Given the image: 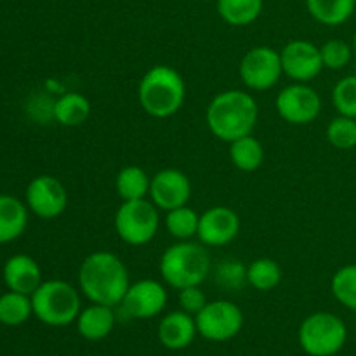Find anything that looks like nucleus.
<instances>
[{
  "label": "nucleus",
  "instance_id": "7c9ffc66",
  "mask_svg": "<svg viewBox=\"0 0 356 356\" xmlns=\"http://www.w3.org/2000/svg\"><path fill=\"white\" fill-rule=\"evenodd\" d=\"M320 54H322L323 68L343 70L353 58V47L341 38H332L320 47Z\"/></svg>",
  "mask_w": 356,
  "mask_h": 356
},
{
  "label": "nucleus",
  "instance_id": "c85d7f7f",
  "mask_svg": "<svg viewBox=\"0 0 356 356\" xmlns=\"http://www.w3.org/2000/svg\"><path fill=\"white\" fill-rule=\"evenodd\" d=\"M325 138L337 149L356 148V118L337 115L327 125Z\"/></svg>",
  "mask_w": 356,
  "mask_h": 356
},
{
  "label": "nucleus",
  "instance_id": "c756f323",
  "mask_svg": "<svg viewBox=\"0 0 356 356\" xmlns=\"http://www.w3.org/2000/svg\"><path fill=\"white\" fill-rule=\"evenodd\" d=\"M332 104L339 115L356 118V73L337 80L332 89Z\"/></svg>",
  "mask_w": 356,
  "mask_h": 356
},
{
  "label": "nucleus",
  "instance_id": "6e6552de",
  "mask_svg": "<svg viewBox=\"0 0 356 356\" xmlns=\"http://www.w3.org/2000/svg\"><path fill=\"white\" fill-rule=\"evenodd\" d=\"M198 336L211 343H226L240 334L243 327V313L235 302L218 299L209 301L207 306L195 316Z\"/></svg>",
  "mask_w": 356,
  "mask_h": 356
},
{
  "label": "nucleus",
  "instance_id": "9d476101",
  "mask_svg": "<svg viewBox=\"0 0 356 356\" xmlns=\"http://www.w3.org/2000/svg\"><path fill=\"white\" fill-rule=\"evenodd\" d=\"M275 108L287 124L308 125L322 113V97L308 83L292 82L277 94Z\"/></svg>",
  "mask_w": 356,
  "mask_h": 356
},
{
  "label": "nucleus",
  "instance_id": "ddd939ff",
  "mask_svg": "<svg viewBox=\"0 0 356 356\" xmlns=\"http://www.w3.org/2000/svg\"><path fill=\"white\" fill-rule=\"evenodd\" d=\"M284 75L294 82L308 83L322 73L323 63L320 47L309 40H291L280 51Z\"/></svg>",
  "mask_w": 356,
  "mask_h": 356
},
{
  "label": "nucleus",
  "instance_id": "f257e3e1",
  "mask_svg": "<svg viewBox=\"0 0 356 356\" xmlns=\"http://www.w3.org/2000/svg\"><path fill=\"white\" fill-rule=\"evenodd\" d=\"M129 285V270L124 261L113 252L97 250L89 254L79 268V291L96 305L117 308Z\"/></svg>",
  "mask_w": 356,
  "mask_h": 356
},
{
  "label": "nucleus",
  "instance_id": "7ed1b4c3",
  "mask_svg": "<svg viewBox=\"0 0 356 356\" xmlns=\"http://www.w3.org/2000/svg\"><path fill=\"white\" fill-rule=\"evenodd\" d=\"M186 83L177 70L167 65L152 66L138 86V101L146 115L169 118L183 108Z\"/></svg>",
  "mask_w": 356,
  "mask_h": 356
},
{
  "label": "nucleus",
  "instance_id": "2eb2a0df",
  "mask_svg": "<svg viewBox=\"0 0 356 356\" xmlns=\"http://www.w3.org/2000/svg\"><path fill=\"white\" fill-rule=\"evenodd\" d=\"M240 233V218L226 205H214L200 214L198 240L205 247H222L232 243Z\"/></svg>",
  "mask_w": 356,
  "mask_h": 356
},
{
  "label": "nucleus",
  "instance_id": "b1692460",
  "mask_svg": "<svg viewBox=\"0 0 356 356\" xmlns=\"http://www.w3.org/2000/svg\"><path fill=\"white\" fill-rule=\"evenodd\" d=\"M218 14L232 26H249L261 16L264 0H218Z\"/></svg>",
  "mask_w": 356,
  "mask_h": 356
},
{
  "label": "nucleus",
  "instance_id": "39448f33",
  "mask_svg": "<svg viewBox=\"0 0 356 356\" xmlns=\"http://www.w3.org/2000/svg\"><path fill=\"white\" fill-rule=\"evenodd\" d=\"M33 315L49 327H66L82 312L80 291L65 280L42 282L31 294Z\"/></svg>",
  "mask_w": 356,
  "mask_h": 356
},
{
  "label": "nucleus",
  "instance_id": "5701e85b",
  "mask_svg": "<svg viewBox=\"0 0 356 356\" xmlns=\"http://www.w3.org/2000/svg\"><path fill=\"white\" fill-rule=\"evenodd\" d=\"M229 160L242 172H254L264 162L263 143L252 134L229 143Z\"/></svg>",
  "mask_w": 356,
  "mask_h": 356
},
{
  "label": "nucleus",
  "instance_id": "f3484780",
  "mask_svg": "<svg viewBox=\"0 0 356 356\" xmlns=\"http://www.w3.org/2000/svg\"><path fill=\"white\" fill-rule=\"evenodd\" d=\"M3 282L7 289L21 294L31 296L44 280L37 261L26 254H16L3 264Z\"/></svg>",
  "mask_w": 356,
  "mask_h": 356
},
{
  "label": "nucleus",
  "instance_id": "c9c22d12",
  "mask_svg": "<svg viewBox=\"0 0 356 356\" xmlns=\"http://www.w3.org/2000/svg\"><path fill=\"white\" fill-rule=\"evenodd\" d=\"M355 14H356V13H355Z\"/></svg>",
  "mask_w": 356,
  "mask_h": 356
},
{
  "label": "nucleus",
  "instance_id": "423d86ee",
  "mask_svg": "<svg viewBox=\"0 0 356 356\" xmlns=\"http://www.w3.org/2000/svg\"><path fill=\"white\" fill-rule=\"evenodd\" d=\"M298 341L306 355L334 356L343 350L348 341L346 323L334 313H312L299 325Z\"/></svg>",
  "mask_w": 356,
  "mask_h": 356
},
{
  "label": "nucleus",
  "instance_id": "0eeeda50",
  "mask_svg": "<svg viewBox=\"0 0 356 356\" xmlns=\"http://www.w3.org/2000/svg\"><path fill=\"white\" fill-rule=\"evenodd\" d=\"M159 228V207L146 198L122 202V205L115 212V232L118 238L127 245H146L155 238Z\"/></svg>",
  "mask_w": 356,
  "mask_h": 356
},
{
  "label": "nucleus",
  "instance_id": "20e7f679",
  "mask_svg": "<svg viewBox=\"0 0 356 356\" xmlns=\"http://www.w3.org/2000/svg\"><path fill=\"white\" fill-rule=\"evenodd\" d=\"M159 271L163 284L177 291L202 285L211 273V256L204 243L177 242L162 254Z\"/></svg>",
  "mask_w": 356,
  "mask_h": 356
},
{
  "label": "nucleus",
  "instance_id": "4be33fe9",
  "mask_svg": "<svg viewBox=\"0 0 356 356\" xmlns=\"http://www.w3.org/2000/svg\"><path fill=\"white\" fill-rule=\"evenodd\" d=\"M149 186H152V177L138 165H127L120 169L115 179V190L122 202L141 200V198L149 197Z\"/></svg>",
  "mask_w": 356,
  "mask_h": 356
},
{
  "label": "nucleus",
  "instance_id": "6ab92c4d",
  "mask_svg": "<svg viewBox=\"0 0 356 356\" xmlns=\"http://www.w3.org/2000/svg\"><path fill=\"white\" fill-rule=\"evenodd\" d=\"M26 226V204L10 195H0V243H9L19 238Z\"/></svg>",
  "mask_w": 356,
  "mask_h": 356
},
{
  "label": "nucleus",
  "instance_id": "f704fd0d",
  "mask_svg": "<svg viewBox=\"0 0 356 356\" xmlns=\"http://www.w3.org/2000/svg\"><path fill=\"white\" fill-rule=\"evenodd\" d=\"M355 334H356V323H355Z\"/></svg>",
  "mask_w": 356,
  "mask_h": 356
},
{
  "label": "nucleus",
  "instance_id": "1a4fd4ad",
  "mask_svg": "<svg viewBox=\"0 0 356 356\" xmlns=\"http://www.w3.org/2000/svg\"><path fill=\"white\" fill-rule=\"evenodd\" d=\"M238 75L250 90H270L284 75L280 51L270 45H256L240 59Z\"/></svg>",
  "mask_w": 356,
  "mask_h": 356
},
{
  "label": "nucleus",
  "instance_id": "72a5a7b5",
  "mask_svg": "<svg viewBox=\"0 0 356 356\" xmlns=\"http://www.w3.org/2000/svg\"><path fill=\"white\" fill-rule=\"evenodd\" d=\"M351 47H353V52L356 54V31H355V35H353V44H351Z\"/></svg>",
  "mask_w": 356,
  "mask_h": 356
},
{
  "label": "nucleus",
  "instance_id": "393cba45",
  "mask_svg": "<svg viewBox=\"0 0 356 356\" xmlns=\"http://www.w3.org/2000/svg\"><path fill=\"white\" fill-rule=\"evenodd\" d=\"M282 282V268L271 257H259L247 266V284L259 292H270Z\"/></svg>",
  "mask_w": 356,
  "mask_h": 356
},
{
  "label": "nucleus",
  "instance_id": "473e14b6",
  "mask_svg": "<svg viewBox=\"0 0 356 356\" xmlns=\"http://www.w3.org/2000/svg\"><path fill=\"white\" fill-rule=\"evenodd\" d=\"M179 306L183 312L190 313V315L197 316L202 309L207 306V296L202 291L200 285H193V287H184L179 291Z\"/></svg>",
  "mask_w": 356,
  "mask_h": 356
},
{
  "label": "nucleus",
  "instance_id": "a878e982",
  "mask_svg": "<svg viewBox=\"0 0 356 356\" xmlns=\"http://www.w3.org/2000/svg\"><path fill=\"white\" fill-rule=\"evenodd\" d=\"M33 315L31 296L9 291L0 296V323L7 327L23 325Z\"/></svg>",
  "mask_w": 356,
  "mask_h": 356
},
{
  "label": "nucleus",
  "instance_id": "9b49d317",
  "mask_svg": "<svg viewBox=\"0 0 356 356\" xmlns=\"http://www.w3.org/2000/svg\"><path fill=\"white\" fill-rule=\"evenodd\" d=\"M169 294L162 282L143 278L129 285L120 306L122 313L132 320H149L165 309Z\"/></svg>",
  "mask_w": 356,
  "mask_h": 356
},
{
  "label": "nucleus",
  "instance_id": "bb28decb",
  "mask_svg": "<svg viewBox=\"0 0 356 356\" xmlns=\"http://www.w3.org/2000/svg\"><path fill=\"white\" fill-rule=\"evenodd\" d=\"M198 221H200V214H197V211H193L188 205H183V207L167 212L165 228L169 235L176 238L177 242H186V240L197 236Z\"/></svg>",
  "mask_w": 356,
  "mask_h": 356
},
{
  "label": "nucleus",
  "instance_id": "2f4dec72",
  "mask_svg": "<svg viewBox=\"0 0 356 356\" xmlns=\"http://www.w3.org/2000/svg\"><path fill=\"white\" fill-rule=\"evenodd\" d=\"M214 278L228 291H240L247 284V266L238 259H228L216 266Z\"/></svg>",
  "mask_w": 356,
  "mask_h": 356
},
{
  "label": "nucleus",
  "instance_id": "f03ea898",
  "mask_svg": "<svg viewBox=\"0 0 356 356\" xmlns=\"http://www.w3.org/2000/svg\"><path fill=\"white\" fill-rule=\"evenodd\" d=\"M259 118V106L249 92L240 89L222 90L212 97L205 110V122L212 134L225 143L252 134Z\"/></svg>",
  "mask_w": 356,
  "mask_h": 356
},
{
  "label": "nucleus",
  "instance_id": "a211bd4d",
  "mask_svg": "<svg viewBox=\"0 0 356 356\" xmlns=\"http://www.w3.org/2000/svg\"><path fill=\"white\" fill-rule=\"evenodd\" d=\"M76 332L87 341H103L111 334L117 323L115 308L106 305H96L90 302V306L83 308L75 320Z\"/></svg>",
  "mask_w": 356,
  "mask_h": 356
},
{
  "label": "nucleus",
  "instance_id": "4468645a",
  "mask_svg": "<svg viewBox=\"0 0 356 356\" xmlns=\"http://www.w3.org/2000/svg\"><path fill=\"white\" fill-rule=\"evenodd\" d=\"M191 198V181L183 170L162 169L152 177L149 186V200L159 207V211H172V209L188 205Z\"/></svg>",
  "mask_w": 356,
  "mask_h": 356
},
{
  "label": "nucleus",
  "instance_id": "f8f14e48",
  "mask_svg": "<svg viewBox=\"0 0 356 356\" xmlns=\"http://www.w3.org/2000/svg\"><path fill=\"white\" fill-rule=\"evenodd\" d=\"M28 211L40 219H56L68 207V191L54 176L42 174L28 183L24 193Z\"/></svg>",
  "mask_w": 356,
  "mask_h": 356
},
{
  "label": "nucleus",
  "instance_id": "dca6fc26",
  "mask_svg": "<svg viewBox=\"0 0 356 356\" xmlns=\"http://www.w3.org/2000/svg\"><path fill=\"white\" fill-rule=\"evenodd\" d=\"M197 334L198 330L195 316L183 312V309L170 312L165 316H162L159 329H156L160 344L172 351H179L190 346L195 337H197Z\"/></svg>",
  "mask_w": 356,
  "mask_h": 356
},
{
  "label": "nucleus",
  "instance_id": "cd10ccee",
  "mask_svg": "<svg viewBox=\"0 0 356 356\" xmlns=\"http://www.w3.org/2000/svg\"><path fill=\"white\" fill-rule=\"evenodd\" d=\"M330 291L341 306L356 313V264H346L334 273Z\"/></svg>",
  "mask_w": 356,
  "mask_h": 356
},
{
  "label": "nucleus",
  "instance_id": "aec40b11",
  "mask_svg": "<svg viewBox=\"0 0 356 356\" xmlns=\"http://www.w3.org/2000/svg\"><path fill=\"white\" fill-rule=\"evenodd\" d=\"M52 115L63 127H79L90 117V101L80 92H66L56 99Z\"/></svg>",
  "mask_w": 356,
  "mask_h": 356
},
{
  "label": "nucleus",
  "instance_id": "412c9836",
  "mask_svg": "<svg viewBox=\"0 0 356 356\" xmlns=\"http://www.w3.org/2000/svg\"><path fill=\"white\" fill-rule=\"evenodd\" d=\"M308 13L325 26H341L356 13V0H306Z\"/></svg>",
  "mask_w": 356,
  "mask_h": 356
}]
</instances>
